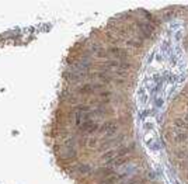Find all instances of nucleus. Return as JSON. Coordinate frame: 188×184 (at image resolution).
I'll return each instance as SVG.
<instances>
[{"mask_svg":"<svg viewBox=\"0 0 188 184\" xmlns=\"http://www.w3.org/2000/svg\"><path fill=\"white\" fill-rule=\"evenodd\" d=\"M119 184H126V181H122V183H119Z\"/></svg>","mask_w":188,"mask_h":184,"instance_id":"nucleus-7","label":"nucleus"},{"mask_svg":"<svg viewBox=\"0 0 188 184\" xmlns=\"http://www.w3.org/2000/svg\"><path fill=\"white\" fill-rule=\"evenodd\" d=\"M115 157H117V149H111V150H107L106 153H103L101 159L106 162H111L112 159H115Z\"/></svg>","mask_w":188,"mask_h":184,"instance_id":"nucleus-2","label":"nucleus"},{"mask_svg":"<svg viewBox=\"0 0 188 184\" xmlns=\"http://www.w3.org/2000/svg\"><path fill=\"white\" fill-rule=\"evenodd\" d=\"M125 44H126L128 46H132V48H140V46H143V41L142 39H139L138 37L135 38V39H126Z\"/></svg>","mask_w":188,"mask_h":184,"instance_id":"nucleus-3","label":"nucleus"},{"mask_svg":"<svg viewBox=\"0 0 188 184\" xmlns=\"http://www.w3.org/2000/svg\"><path fill=\"white\" fill-rule=\"evenodd\" d=\"M74 170L77 171L79 174H90L93 171V169H91V166L90 165H86V163H79V165H76L74 166Z\"/></svg>","mask_w":188,"mask_h":184,"instance_id":"nucleus-1","label":"nucleus"},{"mask_svg":"<svg viewBox=\"0 0 188 184\" xmlns=\"http://www.w3.org/2000/svg\"><path fill=\"white\" fill-rule=\"evenodd\" d=\"M98 96H100L101 98H111L112 92H110V90H101V92H98Z\"/></svg>","mask_w":188,"mask_h":184,"instance_id":"nucleus-5","label":"nucleus"},{"mask_svg":"<svg viewBox=\"0 0 188 184\" xmlns=\"http://www.w3.org/2000/svg\"><path fill=\"white\" fill-rule=\"evenodd\" d=\"M174 139H175V142H185L188 139V133L184 132V131H177L174 133Z\"/></svg>","mask_w":188,"mask_h":184,"instance_id":"nucleus-4","label":"nucleus"},{"mask_svg":"<svg viewBox=\"0 0 188 184\" xmlns=\"http://www.w3.org/2000/svg\"><path fill=\"white\" fill-rule=\"evenodd\" d=\"M97 145V139L96 138H90L88 139V143H87V146H90V147H94Z\"/></svg>","mask_w":188,"mask_h":184,"instance_id":"nucleus-6","label":"nucleus"}]
</instances>
